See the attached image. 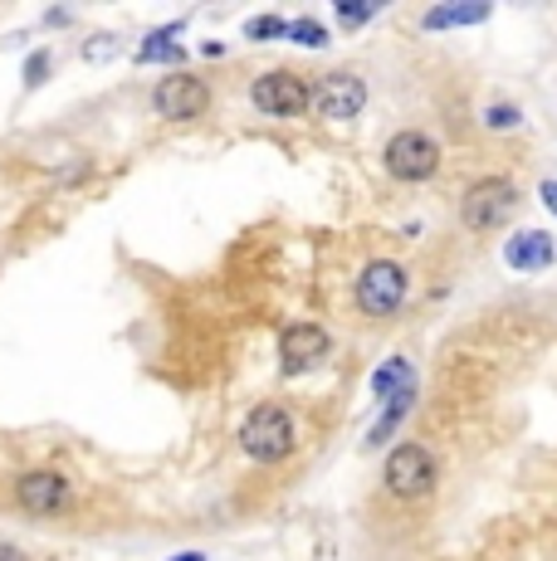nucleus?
Listing matches in <instances>:
<instances>
[{"mask_svg": "<svg viewBox=\"0 0 557 561\" xmlns=\"http://www.w3.org/2000/svg\"><path fill=\"white\" fill-rule=\"evenodd\" d=\"M294 445H298L294 415H288V410L278 405V401H264V405H254L250 415H245V425H240V449H245L250 459L278 463V459L294 455Z\"/></svg>", "mask_w": 557, "mask_h": 561, "instance_id": "obj_1", "label": "nucleus"}, {"mask_svg": "<svg viewBox=\"0 0 557 561\" xmlns=\"http://www.w3.org/2000/svg\"><path fill=\"white\" fill-rule=\"evenodd\" d=\"M519 186H513L509 176H485V181H475V186L459 196V225L465 230H475V234H489V230H503V225L519 215Z\"/></svg>", "mask_w": 557, "mask_h": 561, "instance_id": "obj_2", "label": "nucleus"}, {"mask_svg": "<svg viewBox=\"0 0 557 561\" xmlns=\"http://www.w3.org/2000/svg\"><path fill=\"white\" fill-rule=\"evenodd\" d=\"M382 483L396 499L416 503V499H431L435 483H441V469H435V455L425 445H396L387 463H382Z\"/></svg>", "mask_w": 557, "mask_h": 561, "instance_id": "obj_3", "label": "nucleus"}, {"mask_svg": "<svg viewBox=\"0 0 557 561\" xmlns=\"http://www.w3.org/2000/svg\"><path fill=\"white\" fill-rule=\"evenodd\" d=\"M406 304V268L391 259H372L357 274V308L367 318H396Z\"/></svg>", "mask_w": 557, "mask_h": 561, "instance_id": "obj_4", "label": "nucleus"}, {"mask_svg": "<svg viewBox=\"0 0 557 561\" xmlns=\"http://www.w3.org/2000/svg\"><path fill=\"white\" fill-rule=\"evenodd\" d=\"M15 503L30 517H64V513H73L79 499H73V483L59 469H30L15 479Z\"/></svg>", "mask_w": 557, "mask_h": 561, "instance_id": "obj_5", "label": "nucleus"}, {"mask_svg": "<svg viewBox=\"0 0 557 561\" xmlns=\"http://www.w3.org/2000/svg\"><path fill=\"white\" fill-rule=\"evenodd\" d=\"M308 107H314L318 117H328V123H352V117L367 107V79H357V73H348V69L323 73V79L308 89Z\"/></svg>", "mask_w": 557, "mask_h": 561, "instance_id": "obj_6", "label": "nucleus"}, {"mask_svg": "<svg viewBox=\"0 0 557 561\" xmlns=\"http://www.w3.org/2000/svg\"><path fill=\"white\" fill-rule=\"evenodd\" d=\"M387 171L396 181H431L441 171V142L406 127V133H396L387 142Z\"/></svg>", "mask_w": 557, "mask_h": 561, "instance_id": "obj_7", "label": "nucleus"}, {"mask_svg": "<svg viewBox=\"0 0 557 561\" xmlns=\"http://www.w3.org/2000/svg\"><path fill=\"white\" fill-rule=\"evenodd\" d=\"M328 332L318 328V322H288L284 332H278V371L284 376H308L318 371L328 357Z\"/></svg>", "mask_w": 557, "mask_h": 561, "instance_id": "obj_8", "label": "nucleus"}, {"mask_svg": "<svg viewBox=\"0 0 557 561\" xmlns=\"http://www.w3.org/2000/svg\"><path fill=\"white\" fill-rule=\"evenodd\" d=\"M250 103L260 107L264 117H304L308 113V83L288 69H270L254 79Z\"/></svg>", "mask_w": 557, "mask_h": 561, "instance_id": "obj_9", "label": "nucleus"}, {"mask_svg": "<svg viewBox=\"0 0 557 561\" xmlns=\"http://www.w3.org/2000/svg\"><path fill=\"white\" fill-rule=\"evenodd\" d=\"M152 107L167 117V123H196V117L211 107V89L201 79H191V73H171V79L157 83Z\"/></svg>", "mask_w": 557, "mask_h": 561, "instance_id": "obj_10", "label": "nucleus"}, {"mask_svg": "<svg viewBox=\"0 0 557 561\" xmlns=\"http://www.w3.org/2000/svg\"><path fill=\"white\" fill-rule=\"evenodd\" d=\"M557 259V240L548 230H519L509 244H503V264L513 268V274H538V268H548Z\"/></svg>", "mask_w": 557, "mask_h": 561, "instance_id": "obj_11", "label": "nucleus"}, {"mask_svg": "<svg viewBox=\"0 0 557 561\" xmlns=\"http://www.w3.org/2000/svg\"><path fill=\"white\" fill-rule=\"evenodd\" d=\"M489 10L495 5H485V0H465V5H435V10H425L421 15V25L425 30H455V25H479V20H489Z\"/></svg>", "mask_w": 557, "mask_h": 561, "instance_id": "obj_12", "label": "nucleus"}, {"mask_svg": "<svg viewBox=\"0 0 557 561\" xmlns=\"http://www.w3.org/2000/svg\"><path fill=\"white\" fill-rule=\"evenodd\" d=\"M411 386H416V371H411V362H406V357L382 362V366H377V376H372V391H377V401H382V405L396 401L401 391H411Z\"/></svg>", "mask_w": 557, "mask_h": 561, "instance_id": "obj_13", "label": "nucleus"}, {"mask_svg": "<svg viewBox=\"0 0 557 561\" xmlns=\"http://www.w3.org/2000/svg\"><path fill=\"white\" fill-rule=\"evenodd\" d=\"M181 25H167V30H152V35L137 45V64H181L186 59V49L177 45Z\"/></svg>", "mask_w": 557, "mask_h": 561, "instance_id": "obj_14", "label": "nucleus"}, {"mask_svg": "<svg viewBox=\"0 0 557 561\" xmlns=\"http://www.w3.org/2000/svg\"><path fill=\"white\" fill-rule=\"evenodd\" d=\"M411 405H416V386H411V391H401V396H396V401H387V410H382V415H377V425L367 430V449L387 445V439L396 435V425H401V420H406V410H411Z\"/></svg>", "mask_w": 557, "mask_h": 561, "instance_id": "obj_15", "label": "nucleus"}, {"mask_svg": "<svg viewBox=\"0 0 557 561\" xmlns=\"http://www.w3.org/2000/svg\"><path fill=\"white\" fill-rule=\"evenodd\" d=\"M288 39L304 49H323L333 35H328V25H318L314 15H298V20H288Z\"/></svg>", "mask_w": 557, "mask_h": 561, "instance_id": "obj_16", "label": "nucleus"}, {"mask_svg": "<svg viewBox=\"0 0 557 561\" xmlns=\"http://www.w3.org/2000/svg\"><path fill=\"white\" fill-rule=\"evenodd\" d=\"M245 39H260V45H270V39H288V20L284 15H254L250 25H245Z\"/></svg>", "mask_w": 557, "mask_h": 561, "instance_id": "obj_17", "label": "nucleus"}, {"mask_svg": "<svg viewBox=\"0 0 557 561\" xmlns=\"http://www.w3.org/2000/svg\"><path fill=\"white\" fill-rule=\"evenodd\" d=\"M377 10H382V0H362V5H357V0H338V20H342V25H367Z\"/></svg>", "mask_w": 557, "mask_h": 561, "instance_id": "obj_18", "label": "nucleus"}, {"mask_svg": "<svg viewBox=\"0 0 557 561\" xmlns=\"http://www.w3.org/2000/svg\"><path fill=\"white\" fill-rule=\"evenodd\" d=\"M519 123H523L519 107H509V103H489L485 107V127H489V133H509V127H519Z\"/></svg>", "mask_w": 557, "mask_h": 561, "instance_id": "obj_19", "label": "nucleus"}, {"mask_svg": "<svg viewBox=\"0 0 557 561\" xmlns=\"http://www.w3.org/2000/svg\"><path fill=\"white\" fill-rule=\"evenodd\" d=\"M45 79H49V54H45V49H35V54L25 59V89H39Z\"/></svg>", "mask_w": 557, "mask_h": 561, "instance_id": "obj_20", "label": "nucleus"}, {"mask_svg": "<svg viewBox=\"0 0 557 561\" xmlns=\"http://www.w3.org/2000/svg\"><path fill=\"white\" fill-rule=\"evenodd\" d=\"M113 54V35H93V45L83 49V59H109Z\"/></svg>", "mask_w": 557, "mask_h": 561, "instance_id": "obj_21", "label": "nucleus"}, {"mask_svg": "<svg viewBox=\"0 0 557 561\" xmlns=\"http://www.w3.org/2000/svg\"><path fill=\"white\" fill-rule=\"evenodd\" d=\"M538 196H543V205H548V210L557 215V181H543V186H538Z\"/></svg>", "mask_w": 557, "mask_h": 561, "instance_id": "obj_22", "label": "nucleus"}, {"mask_svg": "<svg viewBox=\"0 0 557 561\" xmlns=\"http://www.w3.org/2000/svg\"><path fill=\"white\" fill-rule=\"evenodd\" d=\"M0 561H30L20 547H10V542H0Z\"/></svg>", "mask_w": 557, "mask_h": 561, "instance_id": "obj_23", "label": "nucleus"}, {"mask_svg": "<svg viewBox=\"0 0 557 561\" xmlns=\"http://www.w3.org/2000/svg\"><path fill=\"white\" fill-rule=\"evenodd\" d=\"M171 561H206L201 552H181V557H171Z\"/></svg>", "mask_w": 557, "mask_h": 561, "instance_id": "obj_24", "label": "nucleus"}]
</instances>
